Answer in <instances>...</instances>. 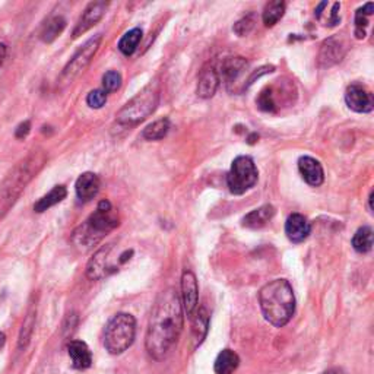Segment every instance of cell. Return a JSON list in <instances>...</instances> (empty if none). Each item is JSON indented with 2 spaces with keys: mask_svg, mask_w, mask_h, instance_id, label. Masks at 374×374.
I'll list each match as a JSON object with an SVG mask.
<instances>
[{
  "mask_svg": "<svg viewBox=\"0 0 374 374\" xmlns=\"http://www.w3.org/2000/svg\"><path fill=\"white\" fill-rule=\"evenodd\" d=\"M183 306L174 287L162 290L151 310L145 347L157 361L166 358L177 344L183 331Z\"/></svg>",
  "mask_w": 374,
  "mask_h": 374,
  "instance_id": "cell-1",
  "label": "cell"
},
{
  "mask_svg": "<svg viewBox=\"0 0 374 374\" xmlns=\"http://www.w3.org/2000/svg\"><path fill=\"white\" fill-rule=\"evenodd\" d=\"M46 162H47L46 152L32 151L10 170L3 183L0 184V218L15 205V202L19 199L21 193L25 190V187L42 170V167L46 166Z\"/></svg>",
  "mask_w": 374,
  "mask_h": 374,
  "instance_id": "cell-2",
  "label": "cell"
},
{
  "mask_svg": "<svg viewBox=\"0 0 374 374\" xmlns=\"http://www.w3.org/2000/svg\"><path fill=\"white\" fill-rule=\"evenodd\" d=\"M263 316L275 327L287 325L295 312V297L287 279H273L259 292Z\"/></svg>",
  "mask_w": 374,
  "mask_h": 374,
  "instance_id": "cell-3",
  "label": "cell"
},
{
  "mask_svg": "<svg viewBox=\"0 0 374 374\" xmlns=\"http://www.w3.org/2000/svg\"><path fill=\"white\" fill-rule=\"evenodd\" d=\"M117 227L119 216L112 203L104 199L98 203L97 211L73 231L72 243L82 251L90 250Z\"/></svg>",
  "mask_w": 374,
  "mask_h": 374,
  "instance_id": "cell-4",
  "label": "cell"
},
{
  "mask_svg": "<svg viewBox=\"0 0 374 374\" xmlns=\"http://www.w3.org/2000/svg\"><path fill=\"white\" fill-rule=\"evenodd\" d=\"M160 104V85L151 82L139 91L116 116V123L120 127L130 129L147 120Z\"/></svg>",
  "mask_w": 374,
  "mask_h": 374,
  "instance_id": "cell-5",
  "label": "cell"
},
{
  "mask_svg": "<svg viewBox=\"0 0 374 374\" xmlns=\"http://www.w3.org/2000/svg\"><path fill=\"white\" fill-rule=\"evenodd\" d=\"M136 336V321L129 313H119L105 326L104 345L110 354L119 356L134 344Z\"/></svg>",
  "mask_w": 374,
  "mask_h": 374,
  "instance_id": "cell-6",
  "label": "cell"
},
{
  "mask_svg": "<svg viewBox=\"0 0 374 374\" xmlns=\"http://www.w3.org/2000/svg\"><path fill=\"white\" fill-rule=\"evenodd\" d=\"M259 173L256 164L247 155L237 157L231 164L227 175L228 189L233 195H243L258 183Z\"/></svg>",
  "mask_w": 374,
  "mask_h": 374,
  "instance_id": "cell-7",
  "label": "cell"
},
{
  "mask_svg": "<svg viewBox=\"0 0 374 374\" xmlns=\"http://www.w3.org/2000/svg\"><path fill=\"white\" fill-rule=\"evenodd\" d=\"M103 36L97 34L88 40L84 46L75 53V56L69 60V63L64 66V69L60 75V84H72L78 76L90 66L98 49L101 46Z\"/></svg>",
  "mask_w": 374,
  "mask_h": 374,
  "instance_id": "cell-8",
  "label": "cell"
},
{
  "mask_svg": "<svg viewBox=\"0 0 374 374\" xmlns=\"http://www.w3.org/2000/svg\"><path fill=\"white\" fill-rule=\"evenodd\" d=\"M114 250V245L110 243L107 246H103L100 250H97L95 255L90 259L86 265V277L91 281H100L104 279L110 275L114 273L120 265V258L114 259L112 258Z\"/></svg>",
  "mask_w": 374,
  "mask_h": 374,
  "instance_id": "cell-9",
  "label": "cell"
},
{
  "mask_svg": "<svg viewBox=\"0 0 374 374\" xmlns=\"http://www.w3.org/2000/svg\"><path fill=\"white\" fill-rule=\"evenodd\" d=\"M107 8H108L107 2H91L90 5H88L82 12L81 18L78 19V22H76L72 37L78 38L84 36L85 32L90 31L92 27H95L98 22L103 19Z\"/></svg>",
  "mask_w": 374,
  "mask_h": 374,
  "instance_id": "cell-10",
  "label": "cell"
},
{
  "mask_svg": "<svg viewBox=\"0 0 374 374\" xmlns=\"http://www.w3.org/2000/svg\"><path fill=\"white\" fill-rule=\"evenodd\" d=\"M345 103L356 113H370L374 105L373 94L360 84H353L347 88Z\"/></svg>",
  "mask_w": 374,
  "mask_h": 374,
  "instance_id": "cell-11",
  "label": "cell"
},
{
  "mask_svg": "<svg viewBox=\"0 0 374 374\" xmlns=\"http://www.w3.org/2000/svg\"><path fill=\"white\" fill-rule=\"evenodd\" d=\"M197 297H199V287H197V279L192 271H184L182 277V306L183 312L193 317L195 310L197 309Z\"/></svg>",
  "mask_w": 374,
  "mask_h": 374,
  "instance_id": "cell-12",
  "label": "cell"
},
{
  "mask_svg": "<svg viewBox=\"0 0 374 374\" xmlns=\"http://www.w3.org/2000/svg\"><path fill=\"white\" fill-rule=\"evenodd\" d=\"M249 68V62L245 58H227L221 66V76L228 90L236 91L237 81Z\"/></svg>",
  "mask_w": 374,
  "mask_h": 374,
  "instance_id": "cell-13",
  "label": "cell"
},
{
  "mask_svg": "<svg viewBox=\"0 0 374 374\" xmlns=\"http://www.w3.org/2000/svg\"><path fill=\"white\" fill-rule=\"evenodd\" d=\"M312 233V224L301 214H291L285 223V234L292 243H301Z\"/></svg>",
  "mask_w": 374,
  "mask_h": 374,
  "instance_id": "cell-14",
  "label": "cell"
},
{
  "mask_svg": "<svg viewBox=\"0 0 374 374\" xmlns=\"http://www.w3.org/2000/svg\"><path fill=\"white\" fill-rule=\"evenodd\" d=\"M101 182L100 177L94 173H84L81 174L75 184V190L78 199L84 203L92 201L94 197L100 192Z\"/></svg>",
  "mask_w": 374,
  "mask_h": 374,
  "instance_id": "cell-15",
  "label": "cell"
},
{
  "mask_svg": "<svg viewBox=\"0 0 374 374\" xmlns=\"http://www.w3.org/2000/svg\"><path fill=\"white\" fill-rule=\"evenodd\" d=\"M299 171L301 174V177L304 179V182L309 186L319 187L325 182V173H323L322 164L312 157H301L299 160Z\"/></svg>",
  "mask_w": 374,
  "mask_h": 374,
  "instance_id": "cell-16",
  "label": "cell"
},
{
  "mask_svg": "<svg viewBox=\"0 0 374 374\" xmlns=\"http://www.w3.org/2000/svg\"><path fill=\"white\" fill-rule=\"evenodd\" d=\"M219 86V75L212 68V66H205V68L199 73V79H197V88L196 94L199 98L208 100L212 98Z\"/></svg>",
  "mask_w": 374,
  "mask_h": 374,
  "instance_id": "cell-17",
  "label": "cell"
},
{
  "mask_svg": "<svg viewBox=\"0 0 374 374\" xmlns=\"http://www.w3.org/2000/svg\"><path fill=\"white\" fill-rule=\"evenodd\" d=\"M68 354L72 360L73 369L76 370H86L92 364L91 351L82 340H71L68 344Z\"/></svg>",
  "mask_w": 374,
  "mask_h": 374,
  "instance_id": "cell-18",
  "label": "cell"
},
{
  "mask_svg": "<svg viewBox=\"0 0 374 374\" xmlns=\"http://www.w3.org/2000/svg\"><path fill=\"white\" fill-rule=\"evenodd\" d=\"M342 56L344 51L342 47H340V42H338L335 38H329L322 44L321 53H319V64L322 68H327V66L340 62Z\"/></svg>",
  "mask_w": 374,
  "mask_h": 374,
  "instance_id": "cell-19",
  "label": "cell"
},
{
  "mask_svg": "<svg viewBox=\"0 0 374 374\" xmlns=\"http://www.w3.org/2000/svg\"><path fill=\"white\" fill-rule=\"evenodd\" d=\"M275 212L277 211H275V208L272 205H263L243 218V225L251 229L265 227L275 216Z\"/></svg>",
  "mask_w": 374,
  "mask_h": 374,
  "instance_id": "cell-20",
  "label": "cell"
},
{
  "mask_svg": "<svg viewBox=\"0 0 374 374\" xmlns=\"http://www.w3.org/2000/svg\"><path fill=\"white\" fill-rule=\"evenodd\" d=\"M66 196H68V190H66V187L63 184L54 186L47 195H44L41 199H38V202L34 205V211L38 214L46 212L51 206L60 203Z\"/></svg>",
  "mask_w": 374,
  "mask_h": 374,
  "instance_id": "cell-21",
  "label": "cell"
},
{
  "mask_svg": "<svg viewBox=\"0 0 374 374\" xmlns=\"http://www.w3.org/2000/svg\"><path fill=\"white\" fill-rule=\"evenodd\" d=\"M240 364L238 356L231 349H223L215 360L214 370L216 374H233Z\"/></svg>",
  "mask_w": 374,
  "mask_h": 374,
  "instance_id": "cell-22",
  "label": "cell"
},
{
  "mask_svg": "<svg viewBox=\"0 0 374 374\" xmlns=\"http://www.w3.org/2000/svg\"><path fill=\"white\" fill-rule=\"evenodd\" d=\"M64 28H66V19L63 16H60V15L51 16L50 19H47L46 24L42 25L41 32H40V38L44 42L50 44L62 34Z\"/></svg>",
  "mask_w": 374,
  "mask_h": 374,
  "instance_id": "cell-23",
  "label": "cell"
},
{
  "mask_svg": "<svg viewBox=\"0 0 374 374\" xmlns=\"http://www.w3.org/2000/svg\"><path fill=\"white\" fill-rule=\"evenodd\" d=\"M140 40H142V29L140 28L130 29L122 38H120L119 50L122 51L125 56H132V54L136 51Z\"/></svg>",
  "mask_w": 374,
  "mask_h": 374,
  "instance_id": "cell-24",
  "label": "cell"
},
{
  "mask_svg": "<svg viewBox=\"0 0 374 374\" xmlns=\"http://www.w3.org/2000/svg\"><path fill=\"white\" fill-rule=\"evenodd\" d=\"M285 8H287V5H285L284 2H281V0H278V2H271L265 6V9H263V24H265V27L268 28H272L278 24V21L284 16L285 14Z\"/></svg>",
  "mask_w": 374,
  "mask_h": 374,
  "instance_id": "cell-25",
  "label": "cell"
},
{
  "mask_svg": "<svg viewBox=\"0 0 374 374\" xmlns=\"http://www.w3.org/2000/svg\"><path fill=\"white\" fill-rule=\"evenodd\" d=\"M170 130V120L169 119H160L155 122L148 125L144 132H142V136L147 140H160L166 138Z\"/></svg>",
  "mask_w": 374,
  "mask_h": 374,
  "instance_id": "cell-26",
  "label": "cell"
},
{
  "mask_svg": "<svg viewBox=\"0 0 374 374\" xmlns=\"http://www.w3.org/2000/svg\"><path fill=\"white\" fill-rule=\"evenodd\" d=\"M353 247L358 253H369L373 249V229L370 227H361L353 237Z\"/></svg>",
  "mask_w": 374,
  "mask_h": 374,
  "instance_id": "cell-27",
  "label": "cell"
},
{
  "mask_svg": "<svg viewBox=\"0 0 374 374\" xmlns=\"http://www.w3.org/2000/svg\"><path fill=\"white\" fill-rule=\"evenodd\" d=\"M256 105L259 110L265 113H277L278 112V104L277 100H275V91L273 86H266L263 90L259 97L256 98Z\"/></svg>",
  "mask_w": 374,
  "mask_h": 374,
  "instance_id": "cell-28",
  "label": "cell"
},
{
  "mask_svg": "<svg viewBox=\"0 0 374 374\" xmlns=\"http://www.w3.org/2000/svg\"><path fill=\"white\" fill-rule=\"evenodd\" d=\"M208 323H209V317H208V313L206 310L202 309L197 312L195 321H193V334L196 335V340L197 344H201L206 332H208Z\"/></svg>",
  "mask_w": 374,
  "mask_h": 374,
  "instance_id": "cell-29",
  "label": "cell"
},
{
  "mask_svg": "<svg viewBox=\"0 0 374 374\" xmlns=\"http://www.w3.org/2000/svg\"><path fill=\"white\" fill-rule=\"evenodd\" d=\"M256 25V15L255 14H249L245 18H241L234 24V32L238 37H246L253 31Z\"/></svg>",
  "mask_w": 374,
  "mask_h": 374,
  "instance_id": "cell-30",
  "label": "cell"
},
{
  "mask_svg": "<svg viewBox=\"0 0 374 374\" xmlns=\"http://www.w3.org/2000/svg\"><path fill=\"white\" fill-rule=\"evenodd\" d=\"M122 86V75L117 71H108L103 76V88L105 92H114Z\"/></svg>",
  "mask_w": 374,
  "mask_h": 374,
  "instance_id": "cell-31",
  "label": "cell"
},
{
  "mask_svg": "<svg viewBox=\"0 0 374 374\" xmlns=\"http://www.w3.org/2000/svg\"><path fill=\"white\" fill-rule=\"evenodd\" d=\"M34 325H36V313L31 312L27 316L24 325H22V331H21V336H19V348L27 347L28 340L31 338V334H32V327H34Z\"/></svg>",
  "mask_w": 374,
  "mask_h": 374,
  "instance_id": "cell-32",
  "label": "cell"
},
{
  "mask_svg": "<svg viewBox=\"0 0 374 374\" xmlns=\"http://www.w3.org/2000/svg\"><path fill=\"white\" fill-rule=\"evenodd\" d=\"M107 103V92L104 90H94L86 97V104L91 108H101Z\"/></svg>",
  "mask_w": 374,
  "mask_h": 374,
  "instance_id": "cell-33",
  "label": "cell"
},
{
  "mask_svg": "<svg viewBox=\"0 0 374 374\" xmlns=\"http://www.w3.org/2000/svg\"><path fill=\"white\" fill-rule=\"evenodd\" d=\"M271 72H273V66H263V68H260V69H258V71L253 72L251 76L249 78V81H247V84H246V86H245V90H247V88H249L253 82H255L256 79L260 78V76L266 75V73H271Z\"/></svg>",
  "mask_w": 374,
  "mask_h": 374,
  "instance_id": "cell-34",
  "label": "cell"
},
{
  "mask_svg": "<svg viewBox=\"0 0 374 374\" xmlns=\"http://www.w3.org/2000/svg\"><path fill=\"white\" fill-rule=\"evenodd\" d=\"M29 130H31V122H29V120H25V122H24V123H21V125L16 127V130H15V136H16V139H24V138H27L28 134H29Z\"/></svg>",
  "mask_w": 374,
  "mask_h": 374,
  "instance_id": "cell-35",
  "label": "cell"
},
{
  "mask_svg": "<svg viewBox=\"0 0 374 374\" xmlns=\"http://www.w3.org/2000/svg\"><path fill=\"white\" fill-rule=\"evenodd\" d=\"M6 56H8V46L5 42L0 41V68H2L5 60H6Z\"/></svg>",
  "mask_w": 374,
  "mask_h": 374,
  "instance_id": "cell-36",
  "label": "cell"
},
{
  "mask_svg": "<svg viewBox=\"0 0 374 374\" xmlns=\"http://www.w3.org/2000/svg\"><path fill=\"white\" fill-rule=\"evenodd\" d=\"M373 10H374V5L373 3H367L364 8L360 9V12L362 15H371L373 14Z\"/></svg>",
  "mask_w": 374,
  "mask_h": 374,
  "instance_id": "cell-37",
  "label": "cell"
},
{
  "mask_svg": "<svg viewBox=\"0 0 374 374\" xmlns=\"http://www.w3.org/2000/svg\"><path fill=\"white\" fill-rule=\"evenodd\" d=\"M326 5H327L326 2H323V3H321V5H319V8H317V10H316V16H317V18H321L322 9H323V8H326Z\"/></svg>",
  "mask_w": 374,
  "mask_h": 374,
  "instance_id": "cell-38",
  "label": "cell"
},
{
  "mask_svg": "<svg viewBox=\"0 0 374 374\" xmlns=\"http://www.w3.org/2000/svg\"><path fill=\"white\" fill-rule=\"evenodd\" d=\"M5 342H6V336H5V334H2V332H0V349H2V348H3Z\"/></svg>",
  "mask_w": 374,
  "mask_h": 374,
  "instance_id": "cell-39",
  "label": "cell"
},
{
  "mask_svg": "<svg viewBox=\"0 0 374 374\" xmlns=\"http://www.w3.org/2000/svg\"><path fill=\"white\" fill-rule=\"evenodd\" d=\"M323 374H340L338 370H327V371H325Z\"/></svg>",
  "mask_w": 374,
  "mask_h": 374,
  "instance_id": "cell-40",
  "label": "cell"
}]
</instances>
